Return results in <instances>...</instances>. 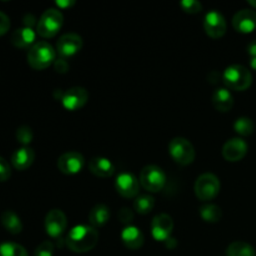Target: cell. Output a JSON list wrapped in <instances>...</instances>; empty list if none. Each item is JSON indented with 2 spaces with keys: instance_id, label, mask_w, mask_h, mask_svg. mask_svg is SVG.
Wrapping results in <instances>:
<instances>
[{
  "instance_id": "cell-1",
  "label": "cell",
  "mask_w": 256,
  "mask_h": 256,
  "mask_svg": "<svg viewBox=\"0 0 256 256\" xmlns=\"http://www.w3.org/2000/svg\"><path fill=\"white\" fill-rule=\"evenodd\" d=\"M99 242V232L92 225H76L66 236V245L72 252L84 254L94 249Z\"/></svg>"
},
{
  "instance_id": "cell-2",
  "label": "cell",
  "mask_w": 256,
  "mask_h": 256,
  "mask_svg": "<svg viewBox=\"0 0 256 256\" xmlns=\"http://www.w3.org/2000/svg\"><path fill=\"white\" fill-rule=\"evenodd\" d=\"M56 60V50L46 42H35L28 52V62L35 70H45L54 65Z\"/></svg>"
},
{
  "instance_id": "cell-3",
  "label": "cell",
  "mask_w": 256,
  "mask_h": 256,
  "mask_svg": "<svg viewBox=\"0 0 256 256\" xmlns=\"http://www.w3.org/2000/svg\"><path fill=\"white\" fill-rule=\"evenodd\" d=\"M222 82L229 90L245 92L252 84V75L248 68L242 65H232L222 74Z\"/></svg>"
},
{
  "instance_id": "cell-4",
  "label": "cell",
  "mask_w": 256,
  "mask_h": 256,
  "mask_svg": "<svg viewBox=\"0 0 256 256\" xmlns=\"http://www.w3.org/2000/svg\"><path fill=\"white\" fill-rule=\"evenodd\" d=\"M62 24H64L62 12L60 10L54 9V8L48 9L38 22V34L42 38L49 39V38L55 36L60 32Z\"/></svg>"
},
{
  "instance_id": "cell-5",
  "label": "cell",
  "mask_w": 256,
  "mask_h": 256,
  "mask_svg": "<svg viewBox=\"0 0 256 256\" xmlns=\"http://www.w3.org/2000/svg\"><path fill=\"white\" fill-rule=\"evenodd\" d=\"M220 188H222V184H220L219 178L216 175L206 172L198 178L194 190L198 199L206 202H212L219 195Z\"/></svg>"
},
{
  "instance_id": "cell-6",
  "label": "cell",
  "mask_w": 256,
  "mask_h": 256,
  "mask_svg": "<svg viewBox=\"0 0 256 256\" xmlns=\"http://www.w3.org/2000/svg\"><path fill=\"white\" fill-rule=\"evenodd\" d=\"M169 152L176 164L186 166L194 162L196 152L192 142L185 138H175L169 144Z\"/></svg>"
},
{
  "instance_id": "cell-7",
  "label": "cell",
  "mask_w": 256,
  "mask_h": 256,
  "mask_svg": "<svg viewBox=\"0 0 256 256\" xmlns=\"http://www.w3.org/2000/svg\"><path fill=\"white\" fill-rule=\"evenodd\" d=\"M140 184L149 192H159L166 185V175L156 165L145 166L140 172Z\"/></svg>"
},
{
  "instance_id": "cell-8",
  "label": "cell",
  "mask_w": 256,
  "mask_h": 256,
  "mask_svg": "<svg viewBox=\"0 0 256 256\" xmlns=\"http://www.w3.org/2000/svg\"><path fill=\"white\" fill-rule=\"evenodd\" d=\"M68 228L66 215L59 209H52L45 218V230L52 239H59Z\"/></svg>"
},
{
  "instance_id": "cell-9",
  "label": "cell",
  "mask_w": 256,
  "mask_h": 256,
  "mask_svg": "<svg viewBox=\"0 0 256 256\" xmlns=\"http://www.w3.org/2000/svg\"><path fill=\"white\" fill-rule=\"evenodd\" d=\"M89 102V92L82 86H75L62 92V106L69 112H76L84 108Z\"/></svg>"
},
{
  "instance_id": "cell-10",
  "label": "cell",
  "mask_w": 256,
  "mask_h": 256,
  "mask_svg": "<svg viewBox=\"0 0 256 256\" xmlns=\"http://www.w3.org/2000/svg\"><path fill=\"white\" fill-rule=\"evenodd\" d=\"M205 32L212 39H220L226 34L228 24L224 15L216 10H212L205 15L204 20Z\"/></svg>"
},
{
  "instance_id": "cell-11",
  "label": "cell",
  "mask_w": 256,
  "mask_h": 256,
  "mask_svg": "<svg viewBox=\"0 0 256 256\" xmlns=\"http://www.w3.org/2000/svg\"><path fill=\"white\" fill-rule=\"evenodd\" d=\"M85 166V158L80 152H65L58 160V169L65 175L79 174Z\"/></svg>"
},
{
  "instance_id": "cell-12",
  "label": "cell",
  "mask_w": 256,
  "mask_h": 256,
  "mask_svg": "<svg viewBox=\"0 0 256 256\" xmlns=\"http://www.w3.org/2000/svg\"><path fill=\"white\" fill-rule=\"evenodd\" d=\"M82 38L80 35L69 32L59 38L56 42V52L60 58H70L76 55L82 49Z\"/></svg>"
},
{
  "instance_id": "cell-13",
  "label": "cell",
  "mask_w": 256,
  "mask_h": 256,
  "mask_svg": "<svg viewBox=\"0 0 256 256\" xmlns=\"http://www.w3.org/2000/svg\"><path fill=\"white\" fill-rule=\"evenodd\" d=\"M174 230V220L170 215L160 214L152 222V234L156 242H166L172 238Z\"/></svg>"
},
{
  "instance_id": "cell-14",
  "label": "cell",
  "mask_w": 256,
  "mask_h": 256,
  "mask_svg": "<svg viewBox=\"0 0 256 256\" xmlns=\"http://www.w3.org/2000/svg\"><path fill=\"white\" fill-rule=\"evenodd\" d=\"M115 188H116V192L122 198L134 199V198H138V195H139L140 184L135 175L130 174V172H122V174H120L116 178Z\"/></svg>"
},
{
  "instance_id": "cell-15",
  "label": "cell",
  "mask_w": 256,
  "mask_h": 256,
  "mask_svg": "<svg viewBox=\"0 0 256 256\" xmlns=\"http://www.w3.org/2000/svg\"><path fill=\"white\" fill-rule=\"evenodd\" d=\"M248 150H249V146L245 140L240 138H232L229 142H225L222 148V156L226 162H238L246 156Z\"/></svg>"
},
{
  "instance_id": "cell-16",
  "label": "cell",
  "mask_w": 256,
  "mask_h": 256,
  "mask_svg": "<svg viewBox=\"0 0 256 256\" xmlns=\"http://www.w3.org/2000/svg\"><path fill=\"white\" fill-rule=\"evenodd\" d=\"M232 26L236 32L250 34L256 29V12L252 9H242L232 18Z\"/></svg>"
},
{
  "instance_id": "cell-17",
  "label": "cell",
  "mask_w": 256,
  "mask_h": 256,
  "mask_svg": "<svg viewBox=\"0 0 256 256\" xmlns=\"http://www.w3.org/2000/svg\"><path fill=\"white\" fill-rule=\"evenodd\" d=\"M122 240L128 249L139 250L142 249V245H144L145 238L139 228L129 225V226H126L122 230Z\"/></svg>"
},
{
  "instance_id": "cell-18",
  "label": "cell",
  "mask_w": 256,
  "mask_h": 256,
  "mask_svg": "<svg viewBox=\"0 0 256 256\" xmlns=\"http://www.w3.org/2000/svg\"><path fill=\"white\" fill-rule=\"evenodd\" d=\"M35 160V152L32 148L22 146L18 149L12 156V164L19 172L28 170Z\"/></svg>"
},
{
  "instance_id": "cell-19",
  "label": "cell",
  "mask_w": 256,
  "mask_h": 256,
  "mask_svg": "<svg viewBox=\"0 0 256 256\" xmlns=\"http://www.w3.org/2000/svg\"><path fill=\"white\" fill-rule=\"evenodd\" d=\"M35 39H36V34L32 28L28 26L19 28L12 35V45L18 49H28V48L30 49L35 44Z\"/></svg>"
},
{
  "instance_id": "cell-20",
  "label": "cell",
  "mask_w": 256,
  "mask_h": 256,
  "mask_svg": "<svg viewBox=\"0 0 256 256\" xmlns=\"http://www.w3.org/2000/svg\"><path fill=\"white\" fill-rule=\"evenodd\" d=\"M234 96L226 88H219L212 94V105L220 112H228L234 108Z\"/></svg>"
},
{
  "instance_id": "cell-21",
  "label": "cell",
  "mask_w": 256,
  "mask_h": 256,
  "mask_svg": "<svg viewBox=\"0 0 256 256\" xmlns=\"http://www.w3.org/2000/svg\"><path fill=\"white\" fill-rule=\"evenodd\" d=\"M89 170L98 178H110L115 174V165L106 158H94L89 162Z\"/></svg>"
},
{
  "instance_id": "cell-22",
  "label": "cell",
  "mask_w": 256,
  "mask_h": 256,
  "mask_svg": "<svg viewBox=\"0 0 256 256\" xmlns=\"http://www.w3.org/2000/svg\"><path fill=\"white\" fill-rule=\"evenodd\" d=\"M110 220V209L106 205L99 204L92 209L89 214V222L92 228L98 229L106 224Z\"/></svg>"
},
{
  "instance_id": "cell-23",
  "label": "cell",
  "mask_w": 256,
  "mask_h": 256,
  "mask_svg": "<svg viewBox=\"0 0 256 256\" xmlns=\"http://www.w3.org/2000/svg\"><path fill=\"white\" fill-rule=\"evenodd\" d=\"M2 224L8 232L12 235H19L22 232V222L20 218L12 210H6L2 214Z\"/></svg>"
},
{
  "instance_id": "cell-24",
  "label": "cell",
  "mask_w": 256,
  "mask_h": 256,
  "mask_svg": "<svg viewBox=\"0 0 256 256\" xmlns=\"http://www.w3.org/2000/svg\"><path fill=\"white\" fill-rule=\"evenodd\" d=\"M199 212L202 219L205 222H210V224H216V222H222V210L214 204L202 205Z\"/></svg>"
},
{
  "instance_id": "cell-25",
  "label": "cell",
  "mask_w": 256,
  "mask_h": 256,
  "mask_svg": "<svg viewBox=\"0 0 256 256\" xmlns=\"http://www.w3.org/2000/svg\"><path fill=\"white\" fill-rule=\"evenodd\" d=\"M228 256H256L254 248L244 242H235L229 245L226 250Z\"/></svg>"
},
{
  "instance_id": "cell-26",
  "label": "cell",
  "mask_w": 256,
  "mask_h": 256,
  "mask_svg": "<svg viewBox=\"0 0 256 256\" xmlns=\"http://www.w3.org/2000/svg\"><path fill=\"white\" fill-rule=\"evenodd\" d=\"M155 208V199L150 195H142L138 196L134 202V209L139 214L146 215L152 212Z\"/></svg>"
},
{
  "instance_id": "cell-27",
  "label": "cell",
  "mask_w": 256,
  "mask_h": 256,
  "mask_svg": "<svg viewBox=\"0 0 256 256\" xmlns=\"http://www.w3.org/2000/svg\"><path fill=\"white\" fill-rule=\"evenodd\" d=\"M234 130L242 136H250L255 132V124L250 118L242 116L235 122Z\"/></svg>"
},
{
  "instance_id": "cell-28",
  "label": "cell",
  "mask_w": 256,
  "mask_h": 256,
  "mask_svg": "<svg viewBox=\"0 0 256 256\" xmlns=\"http://www.w3.org/2000/svg\"><path fill=\"white\" fill-rule=\"evenodd\" d=\"M0 256H29L25 248L14 242H5L0 245Z\"/></svg>"
},
{
  "instance_id": "cell-29",
  "label": "cell",
  "mask_w": 256,
  "mask_h": 256,
  "mask_svg": "<svg viewBox=\"0 0 256 256\" xmlns=\"http://www.w3.org/2000/svg\"><path fill=\"white\" fill-rule=\"evenodd\" d=\"M16 139L18 142L22 145L26 146L34 139V134H32V130L29 126H20L16 130Z\"/></svg>"
},
{
  "instance_id": "cell-30",
  "label": "cell",
  "mask_w": 256,
  "mask_h": 256,
  "mask_svg": "<svg viewBox=\"0 0 256 256\" xmlns=\"http://www.w3.org/2000/svg\"><path fill=\"white\" fill-rule=\"evenodd\" d=\"M180 6L188 14H199L202 10V4L196 0H182Z\"/></svg>"
},
{
  "instance_id": "cell-31",
  "label": "cell",
  "mask_w": 256,
  "mask_h": 256,
  "mask_svg": "<svg viewBox=\"0 0 256 256\" xmlns=\"http://www.w3.org/2000/svg\"><path fill=\"white\" fill-rule=\"evenodd\" d=\"M54 244L52 242H44L36 248L35 256H54Z\"/></svg>"
},
{
  "instance_id": "cell-32",
  "label": "cell",
  "mask_w": 256,
  "mask_h": 256,
  "mask_svg": "<svg viewBox=\"0 0 256 256\" xmlns=\"http://www.w3.org/2000/svg\"><path fill=\"white\" fill-rule=\"evenodd\" d=\"M12 176V168L5 159L0 158V182H5Z\"/></svg>"
},
{
  "instance_id": "cell-33",
  "label": "cell",
  "mask_w": 256,
  "mask_h": 256,
  "mask_svg": "<svg viewBox=\"0 0 256 256\" xmlns=\"http://www.w3.org/2000/svg\"><path fill=\"white\" fill-rule=\"evenodd\" d=\"M54 68L56 70V72H59V74H65V72H69L70 65L65 58H56V60L54 62Z\"/></svg>"
},
{
  "instance_id": "cell-34",
  "label": "cell",
  "mask_w": 256,
  "mask_h": 256,
  "mask_svg": "<svg viewBox=\"0 0 256 256\" xmlns=\"http://www.w3.org/2000/svg\"><path fill=\"white\" fill-rule=\"evenodd\" d=\"M119 220L122 224L129 225L130 222L134 220V214H132V210L128 209V208H122L119 212Z\"/></svg>"
},
{
  "instance_id": "cell-35",
  "label": "cell",
  "mask_w": 256,
  "mask_h": 256,
  "mask_svg": "<svg viewBox=\"0 0 256 256\" xmlns=\"http://www.w3.org/2000/svg\"><path fill=\"white\" fill-rule=\"evenodd\" d=\"M10 29V19L6 14L0 12V36L6 34Z\"/></svg>"
},
{
  "instance_id": "cell-36",
  "label": "cell",
  "mask_w": 256,
  "mask_h": 256,
  "mask_svg": "<svg viewBox=\"0 0 256 256\" xmlns=\"http://www.w3.org/2000/svg\"><path fill=\"white\" fill-rule=\"evenodd\" d=\"M56 5L59 6V9H68V8H72V5H75V2L74 0H66V2L59 0V2H56Z\"/></svg>"
},
{
  "instance_id": "cell-37",
  "label": "cell",
  "mask_w": 256,
  "mask_h": 256,
  "mask_svg": "<svg viewBox=\"0 0 256 256\" xmlns=\"http://www.w3.org/2000/svg\"><path fill=\"white\" fill-rule=\"evenodd\" d=\"M248 52H249L252 58H256V40L250 42L249 46H248Z\"/></svg>"
},
{
  "instance_id": "cell-38",
  "label": "cell",
  "mask_w": 256,
  "mask_h": 256,
  "mask_svg": "<svg viewBox=\"0 0 256 256\" xmlns=\"http://www.w3.org/2000/svg\"><path fill=\"white\" fill-rule=\"evenodd\" d=\"M175 245H176V242H175L172 238H170V239L166 242V246L169 248V249H172V248H175Z\"/></svg>"
},
{
  "instance_id": "cell-39",
  "label": "cell",
  "mask_w": 256,
  "mask_h": 256,
  "mask_svg": "<svg viewBox=\"0 0 256 256\" xmlns=\"http://www.w3.org/2000/svg\"><path fill=\"white\" fill-rule=\"evenodd\" d=\"M250 66H252V70L256 72V58H252V60H250Z\"/></svg>"
},
{
  "instance_id": "cell-40",
  "label": "cell",
  "mask_w": 256,
  "mask_h": 256,
  "mask_svg": "<svg viewBox=\"0 0 256 256\" xmlns=\"http://www.w3.org/2000/svg\"><path fill=\"white\" fill-rule=\"evenodd\" d=\"M249 4L252 5V6L254 8V9H256V0H250V2H249Z\"/></svg>"
}]
</instances>
